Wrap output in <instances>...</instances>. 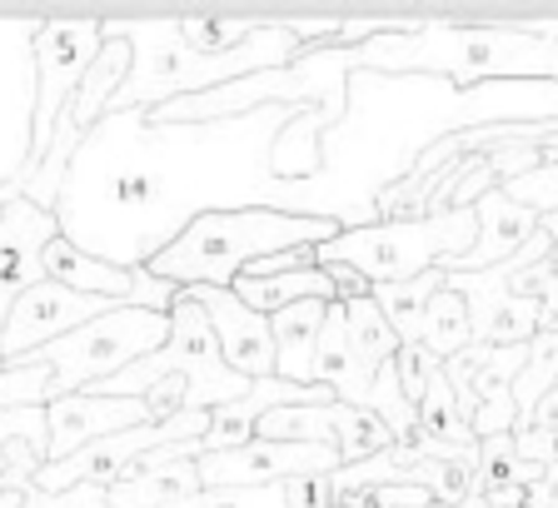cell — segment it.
<instances>
[{
  "instance_id": "1",
  "label": "cell",
  "mask_w": 558,
  "mask_h": 508,
  "mask_svg": "<svg viewBox=\"0 0 558 508\" xmlns=\"http://www.w3.org/2000/svg\"><path fill=\"white\" fill-rule=\"evenodd\" d=\"M300 110L265 105L205 125H155L150 110L105 116L70 160L56 205L60 234L135 275L209 209H275L269 155Z\"/></svg>"
},
{
  "instance_id": "2",
  "label": "cell",
  "mask_w": 558,
  "mask_h": 508,
  "mask_svg": "<svg viewBox=\"0 0 558 508\" xmlns=\"http://www.w3.org/2000/svg\"><path fill=\"white\" fill-rule=\"evenodd\" d=\"M354 75L384 81H558V40L523 21H418L360 50H335Z\"/></svg>"
},
{
  "instance_id": "3",
  "label": "cell",
  "mask_w": 558,
  "mask_h": 508,
  "mask_svg": "<svg viewBox=\"0 0 558 508\" xmlns=\"http://www.w3.org/2000/svg\"><path fill=\"white\" fill-rule=\"evenodd\" d=\"M105 40H130V50H135L130 81L116 95L110 116H120V110H165L174 100L220 90V85H234L244 75H259V70H284L304 56L290 21H265L230 56H195L180 40H170L160 21H105Z\"/></svg>"
},
{
  "instance_id": "4",
  "label": "cell",
  "mask_w": 558,
  "mask_h": 508,
  "mask_svg": "<svg viewBox=\"0 0 558 508\" xmlns=\"http://www.w3.org/2000/svg\"><path fill=\"white\" fill-rule=\"evenodd\" d=\"M344 225L319 215H290V209H209L165 254H155L150 275L170 279L174 289H230L255 259L300 250V244H329Z\"/></svg>"
},
{
  "instance_id": "5",
  "label": "cell",
  "mask_w": 558,
  "mask_h": 508,
  "mask_svg": "<svg viewBox=\"0 0 558 508\" xmlns=\"http://www.w3.org/2000/svg\"><path fill=\"white\" fill-rule=\"evenodd\" d=\"M474 209H444L424 220H379L360 225V230H339V240L319 244V265H349L369 285H404L429 269H453L474 250Z\"/></svg>"
},
{
  "instance_id": "6",
  "label": "cell",
  "mask_w": 558,
  "mask_h": 508,
  "mask_svg": "<svg viewBox=\"0 0 558 508\" xmlns=\"http://www.w3.org/2000/svg\"><path fill=\"white\" fill-rule=\"evenodd\" d=\"M160 379H180L190 389V409L199 414H215V409L234 404L250 394V379L234 374L225 364V349L215 339V324L209 314L190 300L185 289L174 294L170 304V339H165L155 354H145L140 364H130L125 374H116L110 384L90 394H110V399H145V389H155Z\"/></svg>"
},
{
  "instance_id": "7",
  "label": "cell",
  "mask_w": 558,
  "mask_h": 508,
  "mask_svg": "<svg viewBox=\"0 0 558 508\" xmlns=\"http://www.w3.org/2000/svg\"><path fill=\"white\" fill-rule=\"evenodd\" d=\"M165 339H170V314L145 310V304H116L110 314L90 319L85 329L56 339V344H46L31 359H46L50 370H56L50 399H65V394H90L100 384H110L130 364L155 354Z\"/></svg>"
},
{
  "instance_id": "8",
  "label": "cell",
  "mask_w": 558,
  "mask_h": 508,
  "mask_svg": "<svg viewBox=\"0 0 558 508\" xmlns=\"http://www.w3.org/2000/svg\"><path fill=\"white\" fill-rule=\"evenodd\" d=\"M105 50V21H40L35 31V125H31V165L50 155L60 116L81 90L85 70Z\"/></svg>"
},
{
  "instance_id": "9",
  "label": "cell",
  "mask_w": 558,
  "mask_h": 508,
  "mask_svg": "<svg viewBox=\"0 0 558 508\" xmlns=\"http://www.w3.org/2000/svg\"><path fill=\"white\" fill-rule=\"evenodd\" d=\"M255 439H269V444H319V449L339 453V463H364L374 459V453H384L389 444H395V434L384 428L379 414H369V409L360 404H344V399H335V404H314V409H269L265 419H259Z\"/></svg>"
},
{
  "instance_id": "10",
  "label": "cell",
  "mask_w": 558,
  "mask_h": 508,
  "mask_svg": "<svg viewBox=\"0 0 558 508\" xmlns=\"http://www.w3.org/2000/svg\"><path fill=\"white\" fill-rule=\"evenodd\" d=\"M35 31L40 21H0V190L21 180L31 165Z\"/></svg>"
},
{
  "instance_id": "11",
  "label": "cell",
  "mask_w": 558,
  "mask_h": 508,
  "mask_svg": "<svg viewBox=\"0 0 558 508\" xmlns=\"http://www.w3.org/2000/svg\"><path fill=\"white\" fill-rule=\"evenodd\" d=\"M110 310H116L110 300L75 294V289L56 285V279H40L31 294L15 300L11 319H5V329H0V370H5V364H21V359H31V354H40L46 344L75 335V329H85L90 319H100V314H110Z\"/></svg>"
},
{
  "instance_id": "12",
  "label": "cell",
  "mask_w": 558,
  "mask_h": 508,
  "mask_svg": "<svg viewBox=\"0 0 558 508\" xmlns=\"http://www.w3.org/2000/svg\"><path fill=\"white\" fill-rule=\"evenodd\" d=\"M339 469H344L339 453L319 449V444L255 439L230 453H205L199 459V484L205 488H265V484H290V479H310V474H339Z\"/></svg>"
},
{
  "instance_id": "13",
  "label": "cell",
  "mask_w": 558,
  "mask_h": 508,
  "mask_svg": "<svg viewBox=\"0 0 558 508\" xmlns=\"http://www.w3.org/2000/svg\"><path fill=\"white\" fill-rule=\"evenodd\" d=\"M60 234V220L31 199H11L0 209V329L11 319L15 300L46 279V244Z\"/></svg>"
},
{
  "instance_id": "14",
  "label": "cell",
  "mask_w": 558,
  "mask_h": 508,
  "mask_svg": "<svg viewBox=\"0 0 558 508\" xmlns=\"http://www.w3.org/2000/svg\"><path fill=\"white\" fill-rule=\"evenodd\" d=\"M185 294L209 314L215 339H220V349H225V364H230L234 374H244L250 384L275 379V329H269L265 314L250 310L234 289L199 285V289H185Z\"/></svg>"
},
{
  "instance_id": "15",
  "label": "cell",
  "mask_w": 558,
  "mask_h": 508,
  "mask_svg": "<svg viewBox=\"0 0 558 508\" xmlns=\"http://www.w3.org/2000/svg\"><path fill=\"white\" fill-rule=\"evenodd\" d=\"M449 289H459L474 319V344L513 349L534 344V335L544 329L534 300H519L509 289V269H484V275H449Z\"/></svg>"
},
{
  "instance_id": "16",
  "label": "cell",
  "mask_w": 558,
  "mask_h": 508,
  "mask_svg": "<svg viewBox=\"0 0 558 508\" xmlns=\"http://www.w3.org/2000/svg\"><path fill=\"white\" fill-rule=\"evenodd\" d=\"M50 419V463L75 459L81 449H90L95 439L125 434V428L150 424L145 399H110V394H65L46 404Z\"/></svg>"
},
{
  "instance_id": "17",
  "label": "cell",
  "mask_w": 558,
  "mask_h": 508,
  "mask_svg": "<svg viewBox=\"0 0 558 508\" xmlns=\"http://www.w3.org/2000/svg\"><path fill=\"white\" fill-rule=\"evenodd\" d=\"M474 215H478V240H474V250L449 269V275H484V269L509 265L513 254L544 230V220H538L534 209L513 205L504 190H488L484 199H474Z\"/></svg>"
},
{
  "instance_id": "18",
  "label": "cell",
  "mask_w": 558,
  "mask_h": 508,
  "mask_svg": "<svg viewBox=\"0 0 558 508\" xmlns=\"http://www.w3.org/2000/svg\"><path fill=\"white\" fill-rule=\"evenodd\" d=\"M46 279L75 289V294L110 300V304H135V289H140V269L130 275V269L105 265V259H95V254L75 250L65 234H56V240L46 244Z\"/></svg>"
},
{
  "instance_id": "19",
  "label": "cell",
  "mask_w": 558,
  "mask_h": 508,
  "mask_svg": "<svg viewBox=\"0 0 558 508\" xmlns=\"http://www.w3.org/2000/svg\"><path fill=\"white\" fill-rule=\"evenodd\" d=\"M374 374L360 359L354 339H349V324H344V304H329V319H325V335H319V354H314V384L335 389L344 404H369V389H374Z\"/></svg>"
},
{
  "instance_id": "20",
  "label": "cell",
  "mask_w": 558,
  "mask_h": 508,
  "mask_svg": "<svg viewBox=\"0 0 558 508\" xmlns=\"http://www.w3.org/2000/svg\"><path fill=\"white\" fill-rule=\"evenodd\" d=\"M329 304L310 300L294 310H279L269 319L275 329V374L290 384H314V354H319V335H325Z\"/></svg>"
},
{
  "instance_id": "21",
  "label": "cell",
  "mask_w": 558,
  "mask_h": 508,
  "mask_svg": "<svg viewBox=\"0 0 558 508\" xmlns=\"http://www.w3.org/2000/svg\"><path fill=\"white\" fill-rule=\"evenodd\" d=\"M234 294H240L244 304L255 314H265V319H275L279 310H294V304H335V279L325 275V269L314 265V269H290V275H275V279H250L240 275L234 279Z\"/></svg>"
},
{
  "instance_id": "22",
  "label": "cell",
  "mask_w": 558,
  "mask_h": 508,
  "mask_svg": "<svg viewBox=\"0 0 558 508\" xmlns=\"http://www.w3.org/2000/svg\"><path fill=\"white\" fill-rule=\"evenodd\" d=\"M449 285V269H429L418 279H404V285H374V304L384 310V319L395 324L399 344H418L424 339V314H429L434 294Z\"/></svg>"
},
{
  "instance_id": "23",
  "label": "cell",
  "mask_w": 558,
  "mask_h": 508,
  "mask_svg": "<svg viewBox=\"0 0 558 508\" xmlns=\"http://www.w3.org/2000/svg\"><path fill=\"white\" fill-rule=\"evenodd\" d=\"M418 344L429 349L439 364H449L453 354H464L469 344H474V319H469V304L459 289L444 285L439 294H434L429 314H424V339Z\"/></svg>"
},
{
  "instance_id": "24",
  "label": "cell",
  "mask_w": 558,
  "mask_h": 508,
  "mask_svg": "<svg viewBox=\"0 0 558 508\" xmlns=\"http://www.w3.org/2000/svg\"><path fill=\"white\" fill-rule=\"evenodd\" d=\"M558 389V329H538L529 344V364L513 379V404H519V434L534 424V409L544 404V394Z\"/></svg>"
},
{
  "instance_id": "25",
  "label": "cell",
  "mask_w": 558,
  "mask_h": 508,
  "mask_svg": "<svg viewBox=\"0 0 558 508\" xmlns=\"http://www.w3.org/2000/svg\"><path fill=\"white\" fill-rule=\"evenodd\" d=\"M170 40H180L195 56H230L240 50L265 21H220V15H185V21H160Z\"/></svg>"
},
{
  "instance_id": "26",
  "label": "cell",
  "mask_w": 558,
  "mask_h": 508,
  "mask_svg": "<svg viewBox=\"0 0 558 508\" xmlns=\"http://www.w3.org/2000/svg\"><path fill=\"white\" fill-rule=\"evenodd\" d=\"M344 324H349V339H354V349H360V359L369 364V370H384V364H395V354L404 344H399L395 324L384 319V310L369 300H354L344 304Z\"/></svg>"
},
{
  "instance_id": "27",
  "label": "cell",
  "mask_w": 558,
  "mask_h": 508,
  "mask_svg": "<svg viewBox=\"0 0 558 508\" xmlns=\"http://www.w3.org/2000/svg\"><path fill=\"white\" fill-rule=\"evenodd\" d=\"M534 479H544V469L519 459L513 434H499V439L478 444V498L499 494V488H509V484H534Z\"/></svg>"
},
{
  "instance_id": "28",
  "label": "cell",
  "mask_w": 558,
  "mask_h": 508,
  "mask_svg": "<svg viewBox=\"0 0 558 508\" xmlns=\"http://www.w3.org/2000/svg\"><path fill=\"white\" fill-rule=\"evenodd\" d=\"M50 389H56V370H50L46 359L5 364V370H0V414H15V409H46Z\"/></svg>"
},
{
  "instance_id": "29",
  "label": "cell",
  "mask_w": 558,
  "mask_h": 508,
  "mask_svg": "<svg viewBox=\"0 0 558 508\" xmlns=\"http://www.w3.org/2000/svg\"><path fill=\"white\" fill-rule=\"evenodd\" d=\"M499 190L513 199V205L534 209L538 220H544V215H558V145H548L538 170L519 174V180H509V185H499Z\"/></svg>"
},
{
  "instance_id": "30",
  "label": "cell",
  "mask_w": 558,
  "mask_h": 508,
  "mask_svg": "<svg viewBox=\"0 0 558 508\" xmlns=\"http://www.w3.org/2000/svg\"><path fill=\"white\" fill-rule=\"evenodd\" d=\"M174 508H290L284 484H265V488H205V494L185 498Z\"/></svg>"
},
{
  "instance_id": "31",
  "label": "cell",
  "mask_w": 558,
  "mask_h": 508,
  "mask_svg": "<svg viewBox=\"0 0 558 508\" xmlns=\"http://www.w3.org/2000/svg\"><path fill=\"white\" fill-rule=\"evenodd\" d=\"M439 370H444V364H439V359H434L424 344H404V349H399V354H395L399 394H404V399H409V404H414V409L424 404V389H429V379H434V374H439Z\"/></svg>"
},
{
  "instance_id": "32",
  "label": "cell",
  "mask_w": 558,
  "mask_h": 508,
  "mask_svg": "<svg viewBox=\"0 0 558 508\" xmlns=\"http://www.w3.org/2000/svg\"><path fill=\"white\" fill-rule=\"evenodd\" d=\"M344 508H429L434 498L414 484H379V488H360V494L339 498Z\"/></svg>"
},
{
  "instance_id": "33",
  "label": "cell",
  "mask_w": 558,
  "mask_h": 508,
  "mask_svg": "<svg viewBox=\"0 0 558 508\" xmlns=\"http://www.w3.org/2000/svg\"><path fill=\"white\" fill-rule=\"evenodd\" d=\"M284 498H290V508H339V484H335V474L290 479Z\"/></svg>"
},
{
  "instance_id": "34",
  "label": "cell",
  "mask_w": 558,
  "mask_h": 508,
  "mask_svg": "<svg viewBox=\"0 0 558 508\" xmlns=\"http://www.w3.org/2000/svg\"><path fill=\"white\" fill-rule=\"evenodd\" d=\"M329 279H335V304H354V300H369L374 285L360 275V269H349V265H319Z\"/></svg>"
},
{
  "instance_id": "35",
  "label": "cell",
  "mask_w": 558,
  "mask_h": 508,
  "mask_svg": "<svg viewBox=\"0 0 558 508\" xmlns=\"http://www.w3.org/2000/svg\"><path fill=\"white\" fill-rule=\"evenodd\" d=\"M40 498V508H110V498H105V488H70V494L60 498H46V494H35Z\"/></svg>"
},
{
  "instance_id": "36",
  "label": "cell",
  "mask_w": 558,
  "mask_h": 508,
  "mask_svg": "<svg viewBox=\"0 0 558 508\" xmlns=\"http://www.w3.org/2000/svg\"><path fill=\"white\" fill-rule=\"evenodd\" d=\"M529 428H538V434H554V439H558V389L544 394V404L534 409V424H529Z\"/></svg>"
},
{
  "instance_id": "37",
  "label": "cell",
  "mask_w": 558,
  "mask_h": 508,
  "mask_svg": "<svg viewBox=\"0 0 558 508\" xmlns=\"http://www.w3.org/2000/svg\"><path fill=\"white\" fill-rule=\"evenodd\" d=\"M0 508H25V488H5V494H0Z\"/></svg>"
},
{
  "instance_id": "38",
  "label": "cell",
  "mask_w": 558,
  "mask_h": 508,
  "mask_svg": "<svg viewBox=\"0 0 558 508\" xmlns=\"http://www.w3.org/2000/svg\"><path fill=\"white\" fill-rule=\"evenodd\" d=\"M5 484H11V459L0 453V494H5Z\"/></svg>"
},
{
  "instance_id": "39",
  "label": "cell",
  "mask_w": 558,
  "mask_h": 508,
  "mask_svg": "<svg viewBox=\"0 0 558 508\" xmlns=\"http://www.w3.org/2000/svg\"><path fill=\"white\" fill-rule=\"evenodd\" d=\"M429 508H449V504H429ZM459 508H488V498H474V504H459Z\"/></svg>"
},
{
  "instance_id": "40",
  "label": "cell",
  "mask_w": 558,
  "mask_h": 508,
  "mask_svg": "<svg viewBox=\"0 0 558 508\" xmlns=\"http://www.w3.org/2000/svg\"><path fill=\"white\" fill-rule=\"evenodd\" d=\"M25 508H40V498H35V488H25Z\"/></svg>"
},
{
  "instance_id": "41",
  "label": "cell",
  "mask_w": 558,
  "mask_h": 508,
  "mask_svg": "<svg viewBox=\"0 0 558 508\" xmlns=\"http://www.w3.org/2000/svg\"><path fill=\"white\" fill-rule=\"evenodd\" d=\"M548 508H558V494H554V504H548Z\"/></svg>"
},
{
  "instance_id": "42",
  "label": "cell",
  "mask_w": 558,
  "mask_h": 508,
  "mask_svg": "<svg viewBox=\"0 0 558 508\" xmlns=\"http://www.w3.org/2000/svg\"><path fill=\"white\" fill-rule=\"evenodd\" d=\"M339 508H344V504H339Z\"/></svg>"
}]
</instances>
